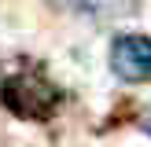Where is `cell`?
I'll return each mask as SVG.
<instances>
[{
	"mask_svg": "<svg viewBox=\"0 0 151 147\" xmlns=\"http://www.w3.org/2000/svg\"><path fill=\"white\" fill-rule=\"evenodd\" d=\"M111 70L122 81H147L151 77V37L144 33H122L111 44Z\"/></svg>",
	"mask_w": 151,
	"mask_h": 147,
	"instance_id": "cell-2",
	"label": "cell"
},
{
	"mask_svg": "<svg viewBox=\"0 0 151 147\" xmlns=\"http://www.w3.org/2000/svg\"><path fill=\"white\" fill-rule=\"evenodd\" d=\"M66 4H78V7H96L100 0H66Z\"/></svg>",
	"mask_w": 151,
	"mask_h": 147,
	"instance_id": "cell-3",
	"label": "cell"
},
{
	"mask_svg": "<svg viewBox=\"0 0 151 147\" xmlns=\"http://www.w3.org/2000/svg\"><path fill=\"white\" fill-rule=\"evenodd\" d=\"M63 103V92L37 70H19L0 81V107L22 121H52Z\"/></svg>",
	"mask_w": 151,
	"mask_h": 147,
	"instance_id": "cell-1",
	"label": "cell"
}]
</instances>
